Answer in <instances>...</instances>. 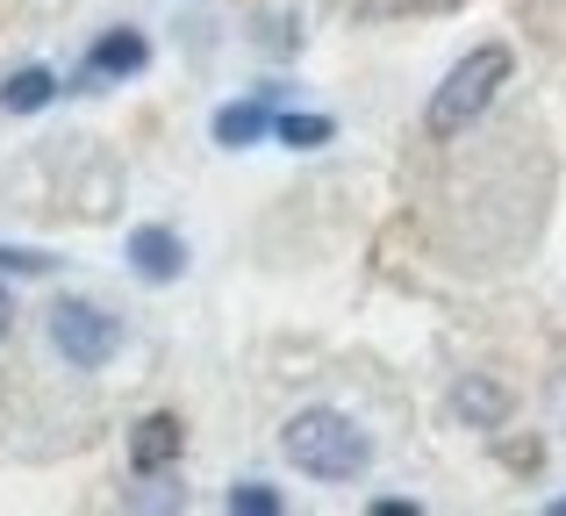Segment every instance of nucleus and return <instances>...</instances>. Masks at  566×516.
Listing matches in <instances>:
<instances>
[{"label": "nucleus", "mask_w": 566, "mask_h": 516, "mask_svg": "<svg viewBox=\"0 0 566 516\" xmlns=\"http://www.w3.org/2000/svg\"><path fill=\"white\" fill-rule=\"evenodd\" d=\"M265 129H273V101H230V108L216 115V144L222 151H244V144H259Z\"/></svg>", "instance_id": "nucleus-7"}, {"label": "nucleus", "mask_w": 566, "mask_h": 516, "mask_svg": "<svg viewBox=\"0 0 566 516\" xmlns=\"http://www.w3.org/2000/svg\"><path fill=\"white\" fill-rule=\"evenodd\" d=\"M510 86V51L502 43H481V51H467L452 72H444V86L430 94V137H459L467 123H481L488 115V101Z\"/></svg>", "instance_id": "nucleus-2"}, {"label": "nucleus", "mask_w": 566, "mask_h": 516, "mask_svg": "<svg viewBox=\"0 0 566 516\" xmlns=\"http://www.w3.org/2000/svg\"><path fill=\"white\" fill-rule=\"evenodd\" d=\"M8 323H14V308H8V294H0V330H8Z\"/></svg>", "instance_id": "nucleus-13"}, {"label": "nucleus", "mask_w": 566, "mask_h": 516, "mask_svg": "<svg viewBox=\"0 0 566 516\" xmlns=\"http://www.w3.org/2000/svg\"><path fill=\"white\" fill-rule=\"evenodd\" d=\"M180 445H187L180 417H144L137 431H129V466H137V474H166V466L180 460Z\"/></svg>", "instance_id": "nucleus-4"}, {"label": "nucleus", "mask_w": 566, "mask_h": 516, "mask_svg": "<svg viewBox=\"0 0 566 516\" xmlns=\"http://www.w3.org/2000/svg\"><path fill=\"white\" fill-rule=\"evenodd\" d=\"M230 516H280V488H265V481H237V488H230Z\"/></svg>", "instance_id": "nucleus-11"}, {"label": "nucleus", "mask_w": 566, "mask_h": 516, "mask_svg": "<svg viewBox=\"0 0 566 516\" xmlns=\"http://www.w3.org/2000/svg\"><path fill=\"white\" fill-rule=\"evenodd\" d=\"M51 94H57V80L43 65H22L8 86H0V108L8 115H36V108H51Z\"/></svg>", "instance_id": "nucleus-8"}, {"label": "nucleus", "mask_w": 566, "mask_h": 516, "mask_svg": "<svg viewBox=\"0 0 566 516\" xmlns=\"http://www.w3.org/2000/svg\"><path fill=\"white\" fill-rule=\"evenodd\" d=\"M280 452H287L308 481H359L366 466H374V438H366L345 409H302V417H287Z\"/></svg>", "instance_id": "nucleus-1"}, {"label": "nucleus", "mask_w": 566, "mask_h": 516, "mask_svg": "<svg viewBox=\"0 0 566 516\" xmlns=\"http://www.w3.org/2000/svg\"><path fill=\"white\" fill-rule=\"evenodd\" d=\"M51 345L65 351V366L94 373V366L115 359V345H123V323H115L108 308H94V302H57V308H51Z\"/></svg>", "instance_id": "nucleus-3"}, {"label": "nucleus", "mask_w": 566, "mask_h": 516, "mask_svg": "<svg viewBox=\"0 0 566 516\" xmlns=\"http://www.w3.org/2000/svg\"><path fill=\"white\" fill-rule=\"evenodd\" d=\"M0 273H51V252H22V244H0Z\"/></svg>", "instance_id": "nucleus-12"}, {"label": "nucleus", "mask_w": 566, "mask_h": 516, "mask_svg": "<svg viewBox=\"0 0 566 516\" xmlns=\"http://www.w3.org/2000/svg\"><path fill=\"white\" fill-rule=\"evenodd\" d=\"M273 137L287 151H316V144H331V115H273Z\"/></svg>", "instance_id": "nucleus-10"}, {"label": "nucleus", "mask_w": 566, "mask_h": 516, "mask_svg": "<svg viewBox=\"0 0 566 516\" xmlns=\"http://www.w3.org/2000/svg\"><path fill=\"white\" fill-rule=\"evenodd\" d=\"M144 57H151V43H144L137 29H108V36L94 43V57H86V80H123V72H144Z\"/></svg>", "instance_id": "nucleus-6"}, {"label": "nucleus", "mask_w": 566, "mask_h": 516, "mask_svg": "<svg viewBox=\"0 0 566 516\" xmlns=\"http://www.w3.org/2000/svg\"><path fill=\"white\" fill-rule=\"evenodd\" d=\"M452 409H459L467 423H488V431H495L502 409H510V394H502L495 380H459V388H452Z\"/></svg>", "instance_id": "nucleus-9"}, {"label": "nucleus", "mask_w": 566, "mask_h": 516, "mask_svg": "<svg viewBox=\"0 0 566 516\" xmlns=\"http://www.w3.org/2000/svg\"><path fill=\"white\" fill-rule=\"evenodd\" d=\"M129 265H137L144 280H158V287H166V280H180L187 252H180V238H172L166 223H144L137 238H129Z\"/></svg>", "instance_id": "nucleus-5"}]
</instances>
